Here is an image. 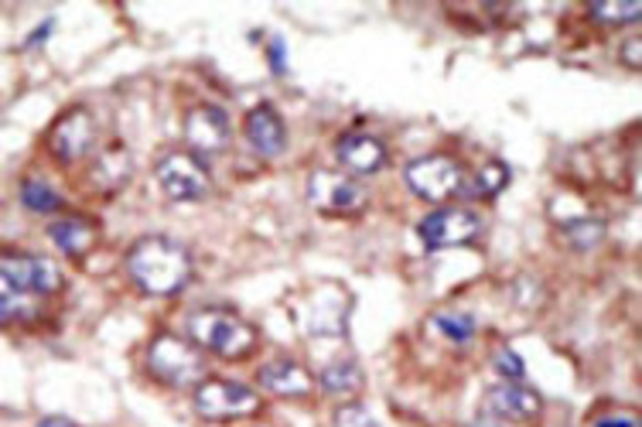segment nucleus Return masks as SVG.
I'll return each instance as SVG.
<instances>
[{
  "instance_id": "nucleus-17",
  "label": "nucleus",
  "mask_w": 642,
  "mask_h": 427,
  "mask_svg": "<svg viewBox=\"0 0 642 427\" xmlns=\"http://www.w3.org/2000/svg\"><path fill=\"white\" fill-rule=\"evenodd\" d=\"M322 387L328 394H356L363 390V369L356 359H338L322 369Z\"/></svg>"
},
{
  "instance_id": "nucleus-5",
  "label": "nucleus",
  "mask_w": 642,
  "mask_h": 427,
  "mask_svg": "<svg viewBox=\"0 0 642 427\" xmlns=\"http://www.w3.org/2000/svg\"><path fill=\"white\" fill-rule=\"evenodd\" d=\"M0 280H4V291L24 298L56 295L62 288V274L56 260L31 254H4V260H0Z\"/></svg>"
},
{
  "instance_id": "nucleus-3",
  "label": "nucleus",
  "mask_w": 642,
  "mask_h": 427,
  "mask_svg": "<svg viewBox=\"0 0 642 427\" xmlns=\"http://www.w3.org/2000/svg\"><path fill=\"white\" fill-rule=\"evenodd\" d=\"M206 349H199L191 339L171 336V331H161V336L147 349V363H151V373L158 379H165L168 387H191L206 376Z\"/></svg>"
},
{
  "instance_id": "nucleus-11",
  "label": "nucleus",
  "mask_w": 642,
  "mask_h": 427,
  "mask_svg": "<svg viewBox=\"0 0 642 427\" xmlns=\"http://www.w3.org/2000/svg\"><path fill=\"white\" fill-rule=\"evenodd\" d=\"M92 140H96V123H92V117H89L82 107L62 113V117L56 120L52 133H48V145H52V155H56L59 161H66V165L86 158L89 148H92Z\"/></svg>"
},
{
  "instance_id": "nucleus-16",
  "label": "nucleus",
  "mask_w": 642,
  "mask_h": 427,
  "mask_svg": "<svg viewBox=\"0 0 642 427\" xmlns=\"http://www.w3.org/2000/svg\"><path fill=\"white\" fill-rule=\"evenodd\" d=\"M48 236H52V244L69 254V257H86L96 244V226L89 219H59L48 226Z\"/></svg>"
},
{
  "instance_id": "nucleus-28",
  "label": "nucleus",
  "mask_w": 642,
  "mask_h": 427,
  "mask_svg": "<svg viewBox=\"0 0 642 427\" xmlns=\"http://www.w3.org/2000/svg\"><path fill=\"white\" fill-rule=\"evenodd\" d=\"M38 427H76L72 420H66V417H48V420H41Z\"/></svg>"
},
{
  "instance_id": "nucleus-23",
  "label": "nucleus",
  "mask_w": 642,
  "mask_h": 427,
  "mask_svg": "<svg viewBox=\"0 0 642 427\" xmlns=\"http://www.w3.org/2000/svg\"><path fill=\"white\" fill-rule=\"evenodd\" d=\"M335 427H376V420L369 417L366 407L349 404V407H338V410H335Z\"/></svg>"
},
{
  "instance_id": "nucleus-14",
  "label": "nucleus",
  "mask_w": 642,
  "mask_h": 427,
  "mask_svg": "<svg viewBox=\"0 0 642 427\" xmlns=\"http://www.w3.org/2000/svg\"><path fill=\"white\" fill-rule=\"evenodd\" d=\"M485 404H488V410L496 414V417L516 420V424H526V420L540 417V410H543L540 394H533L523 384H513V379H506V384H500V387H492Z\"/></svg>"
},
{
  "instance_id": "nucleus-10",
  "label": "nucleus",
  "mask_w": 642,
  "mask_h": 427,
  "mask_svg": "<svg viewBox=\"0 0 642 427\" xmlns=\"http://www.w3.org/2000/svg\"><path fill=\"white\" fill-rule=\"evenodd\" d=\"M185 145L191 155H219L229 145V117L219 107H195L185 113Z\"/></svg>"
},
{
  "instance_id": "nucleus-2",
  "label": "nucleus",
  "mask_w": 642,
  "mask_h": 427,
  "mask_svg": "<svg viewBox=\"0 0 642 427\" xmlns=\"http://www.w3.org/2000/svg\"><path fill=\"white\" fill-rule=\"evenodd\" d=\"M188 339L213 352V356H223V359H243L257 349V331L246 325L239 315L233 311H223V308H199L191 311L188 321Z\"/></svg>"
},
{
  "instance_id": "nucleus-22",
  "label": "nucleus",
  "mask_w": 642,
  "mask_h": 427,
  "mask_svg": "<svg viewBox=\"0 0 642 427\" xmlns=\"http://www.w3.org/2000/svg\"><path fill=\"white\" fill-rule=\"evenodd\" d=\"M602 236H605V222H599V219H577V222L567 226V240H571L577 250L595 247Z\"/></svg>"
},
{
  "instance_id": "nucleus-24",
  "label": "nucleus",
  "mask_w": 642,
  "mask_h": 427,
  "mask_svg": "<svg viewBox=\"0 0 642 427\" xmlns=\"http://www.w3.org/2000/svg\"><path fill=\"white\" fill-rule=\"evenodd\" d=\"M496 369H500L506 379H513V384H520V379L526 376V366H523L520 352H513V349H500V352H496Z\"/></svg>"
},
{
  "instance_id": "nucleus-20",
  "label": "nucleus",
  "mask_w": 642,
  "mask_h": 427,
  "mask_svg": "<svg viewBox=\"0 0 642 427\" xmlns=\"http://www.w3.org/2000/svg\"><path fill=\"white\" fill-rule=\"evenodd\" d=\"M21 202H24L31 212H56V209L62 206V199L56 196V188L38 181V178H28V181L21 185Z\"/></svg>"
},
{
  "instance_id": "nucleus-12",
  "label": "nucleus",
  "mask_w": 642,
  "mask_h": 427,
  "mask_svg": "<svg viewBox=\"0 0 642 427\" xmlns=\"http://www.w3.org/2000/svg\"><path fill=\"white\" fill-rule=\"evenodd\" d=\"M345 175H376L386 165V145L376 133H345L335 148Z\"/></svg>"
},
{
  "instance_id": "nucleus-19",
  "label": "nucleus",
  "mask_w": 642,
  "mask_h": 427,
  "mask_svg": "<svg viewBox=\"0 0 642 427\" xmlns=\"http://www.w3.org/2000/svg\"><path fill=\"white\" fill-rule=\"evenodd\" d=\"M434 328H437L448 342L465 346V342H472V336H475V318H472L468 311H437V315H434Z\"/></svg>"
},
{
  "instance_id": "nucleus-18",
  "label": "nucleus",
  "mask_w": 642,
  "mask_h": 427,
  "mask_svg": "<svg viewBox=\"0 0 642 427\" xmlns=\"http://www.w3.org/2000/svg\"><path fill=\"white\" fill-rule=\"evenodd\" d=\"M506 185H510V168L503 161H485L475 171V181L468 185V196H475V199H496Z\"/></svg>"
},
{
  "instance_id": "nucleus-13",
  "label": "nucleus",
  "mask_w": 642,
  "mask_h": 427,
  "mask_svg": "<svg viewBox=\"0 0 642 427\" xmlns=\"http://www.w3.org/2000/svg\"><path fill=\"white\" fill-rule=\"evenodd\" d=\"M246 140H250L254 151L260 158H280L284 155V148H287V123L277 113V107L260 103V107L250 110V117H246Z\"/></svg>"
},
{
  "instance_id": "nucleus-21",
  "label": "nucleus",
  "mask_w": 642,
  "mask_h": 427,
  "mask_svg": "<svg viewBox=\"0 0 642 427\" xmlns=\"http://www.w3.org/2000/svg\"><path fill=\"white\" fill-rule=\"evenodd\" d=\"M639 4L635 0H602V4H591V18L602 24H629L639 18Z\"/></svg>"
},
{
  "instance_id": "nucleus-15",
  "label": "nucleus",
  "mask_w": 642,
  "mask_h": 427,
  "mask_svg": "<svg viewBox=\"0 0 642 427\" xmlns=\"http://www.w3.org/2000/svg\"><path fill=\"white\" fill-rule=\"evenodd\" d=\"M260 387L277 397H308L315 379L312 373L294 359H274L260 369Z\"/></svg>"
},
{
  "instance_id": "nucleus-4",
  "label": "nucleus",
  "mask_w": 642,
  "mask_h": 427,
  "mask_svg": "<svg viewBox=\"0 0 642 427\" xmlns=\"http://www.w3.org/2000/svg\"><path fill=\"white\" fill-rule=\"evenodd\" d=\"M155 178L161 185V192L175 202H203L213 188L209 165L191 155V151H171L158 161Z\"/></svg>"
},
{
  "instance_id": "nucleus-1",
  "label": "nucleus",
  "mask_w": 642,
  "mask_h": 427,
  "mask_svg": "<svg viewBox=\"0 0 642 427\" xmlns=\"http://www.w3.org/2000/svg\"><path fill=\"white\" fill-rule=\"evenodd\" d=\"M127 274L144 295H178L191 277V254L171 236H144L127 254Z\"/></svg>"
},
{
  "instance_id": "nucleus-27",
  "label": "nucleus",
  "mask_w": 642,
  "mask_h": 427,
  "mask_svg": "<svg viewBox=\"0 0 642 427\" xmlns=\"http://www.w3.org/2000/svg\"><path fill=\"white\" fill-rule=\"evenodd\" d=\"M625 59H629V66H632V69L639 66V38H632V41L625 44Z\"/></svg>"
},
{
  "instance_id": "nucleus-6",
  "label": "nucleus",
  "mask_w": 642,
  "mask_h": 427,
  "mask_svg": "<svg viewBox=\"0 0 642 427\" xmlns=\"http://www.w3.org/2000/svg\"><path fill=\"white\" fill-rule=\"evenodd\" d=\"M404 178L411 185V192L427 199V202H444L465 188L462 165L452 155H424V158L407 165Z\"/></svg>"
},
{
  "instance_id": "nucleus-25",
  "label": "nucleus",
  "mask_w": 642,
  "mask_h": 427,
  "mask_svg": "<svg viewBox=\"0 0 642 427\" xmlns=\"http://www.w3.org/2000/svg\"><path fill=\"white\" fill-rule=\"evenodd\" d=\"M270 69L280 76L287 66H284V38H270Z\"/></svg>"
},
{
  "instance_id": "nucleus-7",
  "label": "nucleus",
  "mask_w": 642,
  "mask_h": 427,
  "mask_svg": "<svg viewBox=\"0 0 642 427\" xmlns=\"http://www.w3.org/2000/svg\"><path fill=\"white\" fill-rule=\"evenodd\" d=\"M260 407L257 390H250L246 384H236V379H203L195 387V410H199L206 420H236L246 417Z\"/></svg>"
},
{
  "instance_id": "nucleus-8",
  "label": "nucleus",
  "mask_w": 642,
  "mask_h": 427,
  "mask_svg": "<svg viewBox=\"0 0 642 427\" xmlns=\"http://www.w3.org/2000/svg\"><path fill=\"white\" fill-rule=\"evenodd\" d=\"M482 232V219L478 212L465 209V206H444L427 212L417 222V236L424 240L427 250H448V247H465Z\"/></svg>"
},
{
  "instance_id": "nucleus-26",
  "label": "nucleus",
  "mask_w": 642,
  "mask_h": 427,
  "mask_svg": "<svg viewBox=\"0 0 642 427\" xmlns=\"http://www.w3.org/2000/svg\"><path fill=\"white\" fill-rule=\"evenodd\" d=\"M595 427H639V420L632 414H615V417H602Z\"/></svg>"
},
{
  "instance_id": "nucleus-9",
  "label": "nucleus",
  "mask_w": 642,
  "mask_h": 427,
  "mask_svg": "<svg viewBox=\"0 0 642 427\" xmlns=\"http://www.w3.org/2000/svg\"><path fill=\"white\" fill-rule=\"evenodd\" d=\"M308 202L322 212L353 216L366 206V188L345 171H312L308 178Z\"/></svg>"
}]
</instances>
